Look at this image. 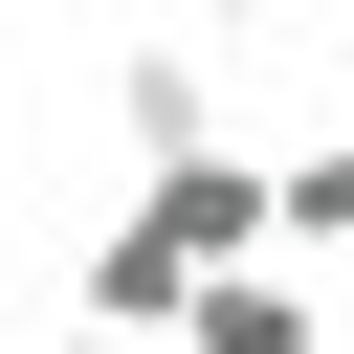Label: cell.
Instances as JSON below:
<instances>
[{"label":"cell","mask_w":354,"mask_h":354,"mask_svg":"<svg viewBox=\"0 0 354 354\" xmlns=\"http://www.w3.org/2000/svg\"><path fill=\"white\" fill-rule=\"evenodd\" d=\"M199 266H266V155H243V133H177V155L88 221V332H133V354H155Z\"/></svg>","instance_id":"6da1fadb"},{"label":"cell","mask_w":354,"mask_h":354,"mask_svg":"<svg viewBox=\"0 0 354 354\" xmlns=\"http://www.w3.org/2000/svg\"><path fill=\"white\" fill-rule=\"evenodd\" d=\"M177 354H332V310H310V266L266 243V266H199V288H177Z\"/></svg>","instance_id":"7a4b0ae2"},{"label":"cell","mask_w":354,"mask_h":354,"mask_svg":"<svg viewBox=\"0 0 354 354\" xmlns=\"http://www.w3.org/2000/svg\"><path fill=\"white\" fill-rule=\"evenodd\" d=\"M111 111H133V155H177V133H221V66H199V44L155 22V44L111 66Z\"/></svg>","instance_id":"3957f363"},{"label":"cell","mask_w":354,"mask_h":354,"mask_svg":"<svg viewBox=\"0 0 354 354\" xmlns=\"http://www.w3.org/2000/svg\"><path fill=\"white\" fill-rule=\"evenodd\" d=\"M266 243H288V266H332V243H354V133L266 155Z\"/></svg>","instance_id":"277c9868"},{"label":"cell","mask_w":354,"mask_h":354,"mask_svg":"<svg viewBox=\"0 0 354 354\" xmlns=\"http://www.w3.org/2000/svg\"><path fill=\"white\" fill-rule=\"evenodd\" d=\"M199 22H310V0H199Z\"/></svg>","instance_id":"5b68a950"},{"label":"cell","mask_w":354,"mask_h":354,"mask_svg":"<svg viewBox=\"0 0 354 354\" xmlns=\"http://www.w3.org/2000/svg\"><path fill=\"white\" fill-rule=\"evenodd\" d=\"M44 354H133V332H44Z\"/></svg>","instance_id":"8992f818"}]
</instances>
